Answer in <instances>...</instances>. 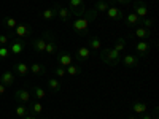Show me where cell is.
Returning <instances> with one entry per match:
<instances>
[{
    "label": "cell",
    "mask_w": 159,
    "mask_h": 119,
    "mask_svg": "<svg viewBox=\"0 0 159 119\" xmlns=\"http://www.w3.org/2000/svg\"><path fill=\"white\" fill-rule=\"evenodd\" d=\"M75 57H76L78 60H81V62L88 60V59L91 57V49H89L88 46H80V48L75 51Z\"/></svg>",
    "instance_id": "obj_13"
},
{
    "label": "cell",
    "mask_w": 159,
    "mask_h": 119,
    "mask_svg": "<svg viewBox=\"0 0 159 119\" xmlns=\"http://www.w3.org/2000/svg\"><path fill=\"white\" fill-rule=\"evenodd\" d=\"M16 114H18L19 117H24L25 114H27V108L21 105V107H18V108H16Z\"/></svg>",
    "instance_id": "obj_35"
},
{
    "label": "cell",
    "mask_w": 159,
    "mask_h": 119,
    "mask_svg": "<svg viewBox=\"0 0 159 119\" xmlns=\"http://www.w3.org/2000/svg\"><path fill=\"white\" fill-rule=\"evenodd\" d=\"M124 22H126L127 27H135V25H139V24H140V18L135 15L134 11H132V13H129V15L124 18Z\"/></svg>",
    "instance_id": "obj_18"
},
{
    "label": "cell",
    "mask_w": 159,
    "mask_h": 119,
    "mask_svg": "<svg viewBox=\"0 0 159 119\" xmlns=\"http://www.w3.org/2000/svg\"><path fill=\"white\" fill-rule=\"evenodd\" d=\"M10 54H11V52H10V48H7V46H0V59H8L10 57Z\"/></svg>",
    "instance_id": "obj_32"
},
{
    "label": "cell",
    "mask_w": 159,
    "mask_h": 119,
    "mask_svg": "<svg viewBox=\"0 0 159 119\" xmlns=\"http://www.w3.org/2000/svg\"><path fill=\"white\" fill-rule=\"evenodd\" d=\"M121 62H124V65L126 67H139V57L135 56V54H126L123 59H121Z\"/></svg>",
    "instance_id": "obj_17"
},
{
    "label": "cell",
    "mask_w": 159,
    "mask_h": 119,
    "mask_svg": "<svg viewBox=\"0 0 159 119\" xmlns=\"http://www.w3.org/2000/svg\"><path fill=\"white\" fill-rule=\"evenodd\" d=\"M13 72L18 73L21 78H24V76H27V75H29V65H27V64H24V62L16 60L15 65H13Z\"/></svg>",
    "instance_id": "obj_12"
},
{
    "label": "cell",
    "mask_w": 159,
    "mask_h": 119,
    "mask_svg": "<svg viewBox=\"0 0 159 119\" xmlns=\"http://www.w3.org/2000/svg\"><path fill=\"white\" fill-rule=\"evenodd\" d=\"M29 72H32L37 76H43L46 73V67H45V65H42V64H32L30 67H29Z\"/></svg>",
    "instance_id": "obj_20"
},
{
    "label": "cell",
    "mask_w": 159,
    "mask_h": 119,
    "mask_svg": "<svg viewBox=\"0 0 159 119\" xmlns=\"http://www.w3.org/2000/svg\"><path fill=\"white\" fill-rule=\"evenodd\" d=\"M134 13H135V15H137L140 19L148 18L150 8H148L147 2H143V0H134Z\"/></svg>",
    "instance_id": "obj_5"
},
{
    "label": "cell",
    "mask_w": 159,
    "mask_h": 119,
    "mask_svg": "<svg viewBox=\"0 0 159 119\" xmlns=\"http://www.w3.org/2000/svg\"><path fill=\"white\" fill-rule=\"evenodd\" d=\"M22 119H37V117H35V114H32V113H30V114H25Z\"/></svg>",
    "instance_id": "obj_39"
},
{
    "label": "cell",
    "mask_w": 159,
    "mask_h": 119,
    "mask_svg": "<svg viewBox=\"0 0 159 119\" xmlns=\"http://www.w3.org/2000/svg\"><path fill=\"white\" fill-rule=\"evenodd\" d=\"M51 30H46L43 32V35L40 38H35L32 42V46H34V52L40 54V52H45V48H46V42H48V37H49Z\"/></svg>",
    "instance_id": "obj_3"
},
{
    "label": "cell",
    "mask_w": 159,
    "mask_h": 119,
    "mask_svg": "<svg viewBox=\"0 0 159 119\" xmlns=\"http://www.w3.org/2000/svg\"><path fill=\"white\" fill-rule=\"evenodd\" d=\"M3 25L10 30H15L18 27V21L15 18H3Z\"/></svg>",
    "instance_id": "obj_25"
},
{
    "label": "cell",
    "mask_w": 159,
    "mask_h": 119,
    "mask_svg": "<svg viewBox=\"0 0 159 119\" xmlns=\"http://www.w3.org/2000/svg\"><path fill=\"white\" fill-rule=\"evenodd\" d=\"M54 8H56V18H59L61 21L69 22V21L73 19V13H72L67 7H62L61 3H56Z\"/></svg>",
    "instance_id": "obj_4"
},
{
    "label": "cell",
    "mask_w": 159,
    "mask_h": 119,
    "mask_svg": "<svg viewBox=\"0 0 159 119\" xmlns=\"http://www.w3.org/2000/svg\"><path fill=\"white\" fill-rule=\"evenodd\" d=\"M135 51H137V57H147L150 54V51H151V43L148 42V40H142V42L137 43L135 46Z\"/></svg>",
    "instance_id": "obj_7"
},
{
    "label": "cell",
    "mask_w": 159,
    "mask_h": 119,
    "mask_svg": "<svg viewBox=\"0 0 159 119\" xmlns=\"http://www.w3.org/2000/svg\"><path fill=\"white\" fill-rule=\"evenodd\" d=\"M8 43H10V35L2 33V35H0V46H7Z\"/></svg>",
    "instance_id": "obj_34"
},
{
    "label": "cell",
    "mask_w": 159,
    "mask_h": 119,
    "mask_svg": "<svg viewBox=\"0 0 159 119\" xmlns=\"http://www.w3.org/2000/svg\"><path fill=\"white\" fill-rule=\"evenodd\" d=\"M57 51H59V46H57V43H56L54 35H52V32H51V33H49V37H48V42H46L45 52H46L48 56H52V54H56Z\"/></svg>",
    "instance_id": "obj_9"
},
{
    "label": "cell",
    "mask_w": 159,
    "mask_h": 119,
    "mask_svg": "<svg viewBox=\"0 0 159 119\" xmlns=\"http://www.w3.org/2000/svg\"><path fill=\"white\" fill-rule=\"evenodd\" d=\"M108 7H110V3L107 2V0H99V2H96V5H94V8H96L99 13H100V11H107Z\"/></svg>",
    "instance_id": "obj_28"
},
{
    "label": "cell",
    "mask_w": 159,
    "mask_h": 119,
    "mask_svg": "<svg viewBox=\"0 0 159 119\" xmlns=\"http://www.w3.org/2000/svg\"><path fill=\"white\" fill-rule=\"evenodd\" d=\"M24 48H25V43L22 42L21 38H15V40H11V42H10V52H11V54H15V56L22 54Z\"/></svg>",
    "instance_id": "obj_8"
},
{
    "label": "cell",
    "mask_w": 159,
    "mask_h": 119,
    "mask_svg": "<svg viewBox=\"0 0 159 119\" xmlns=\"http://www.w3.org/2000/svg\"><path fill=\"white\" fill-rule=\"evenodd\" d=\"M15 35L16 38H27L32 35V27L25 24H18V27L15 29Z\"/></svg>",
    "instance_id": "obj_10"
},
{
    "label": "cell",
    "mask_w": 159,
    "mask_h": 119,
    "mask_svg": "<svg viewBox=\"0 0 159 119\" xmlns=\"http://www.w3.org/2000/svg\"><path fill=\"white\" fill-rule=\"evenodd\" d=\"M134 35H135L137 38H142V40H148L150 35H151V32H150L148 29H145V27H137V30H135Z\"/></svg>",
    "instance_id": "obj_24"
},
{
    "label": "cell",
    "mask_w": 159,
    "mask_h": 119,
    "mask_svg": "<svg viewBox=\"0 0 159 119\" xmlns=\"http://www.w3.org/2000/svg\"><path fill=\"white\" fill-rule=\"evenodd\" d=\"M5 92H7V86H3L0 83V95H5Z\"/></svg>",
    "instance_id": "obj_38"
},
{
    "label": "cell",
    "mask_w": 159,
    "mask_h": 119,
    "mask_svg": "<svg viewBox=\"0 0 159 119\" xmlns=\"http://www.w3.org/2000/svg\"><path fill=\"white\" fill-rule=\"evenodd\" d=\"M123 56L121 52L115 51L113 48H105V49H100V60L108 65V67H115V65H118L119 62H121Z\"/></svg>",
    "instance_id": "obj_1"
},
{
    "label": "cell",
    "mask_w": 159,
    "mask_h": 119,
    "mask_svg": "<svg viewBox=\"0 0 159 119\" xmlns=\"http://www.w3.org/2000/svg\"><path fill=\"white\" fill-rule=\"evenodd\" d=\"M72 62H73V56L69 51H64V49L57 51V65L59 67L65 68V67H69V65H72Z\"/></svg>",
    "instance_id": "obj_6"
},
{
    "label": "cell",
    "mask_w": 159,
    "mask_h": 119,
    "mask_svg": "<svg viewBox=\"0 0 159 119\" xmlns=\"http://www.w3.org/2000/svg\"><path fill=\"white\" fill-rule=\"evenodd\" d=\"M140 119H153V116H151V113H150V111H147V113L140 114Z\"/></svg>",
    "instance_id": "obj_36"
},
{
    "label": "cell",
    "mask_w": 159,
    "mask_h": 119,
    "mask_svg": "<svg viewBox=\"0 0 159 119\" xmlns=\"http://www.w3.org/2000/svg\"><path fill=\"white\" fill-rule=\"evenodd\" d=\"M129 119H137L135 116H129Z\"/></svg>",
    "instance_id": "obj_41"
},
{
    "label": "cell",
    "mask_w": 159,
    "mask_h": 119,
    "mask_svg": "<svg viewBox=\"0 0 159 119\" xmlns=\"http://www.w3.org/2000/svg\"><path fill=\"white\" fill-rule=\"evenodd\" d=\"M89 19L88 18H76V21L72 24L73 25V30L80 35V37H89V30H88V27H89Z\"/></svg>",
    "instance_id": "obj_2"
},
{
    "label": "cell",
    "mask_w": 159,
    "mask_h": 119,
    "mask_svg": "<svg viewBox=\"0 0 159 119\" xmlns=\"http://www.w3.org/2000/svg\"><path fill=\"white\" fill-rule=\"evenodd\" d=\"M153 119H159V110H157V107H154V110H153Z\"/></svg>",
    "instance_id": "obj_37"
},
{
    "label": "cell",
    "mask_w": 159,
    "mask_h": 119,
    "mask_svg": "<svg viewBox=\"0 0 159 119\" xmlns=\"http://www.w3.org/2000/svg\"><path fill=\"white\" fill-rule=\"evenodd\" d=\"M42 18L46 19V21H51V19H54L56 18V8L52 7V8H46L42 11Z\"/></svg>",
    "instance_id": "obj_23"
},
{
    "label": "cell",
    "mask_w": 159,
    "mask_h": 119,
    "mask_svg": "<svg viewBox=\"0 0 159 119\" xmlns=\"http://www.w3.org/2000/svg\"><path fill=\"white\" fill-rule=\"evenodd\" d=\"M140 24H142V27L150 30L153 27V24H154V19L153 18H143V19H140Z\"/></svg>",
    "instance_id": "obj_31"
},
{
    "label": "cell",
    "mask_w": 159,
    "mask_h": 119,
    "mask_svg": "<svg viewBox=\"0 0 159 119\" xmlns=\"http://www.w3.org/2000/svg\"><path fill=\"white\" fill-rule=\"evenodd\" d=\"M67 8H69L72 13L81 10V8H84V0H69V7H67Z\"/></svg>",
    "instance_id": "obj_22"
},
{
    "label": "cell",
    "mask_w": 159,
    "mask_h": 119,
    "mask_svg": "<svg viewBox=\"0 0 159 119\" xmlns=\"http://www.w3.org/2000/svg\"><path fill=\"white\" fill-rule=\"evenodd\" d=\"M42 111H43V105L40 103V100H37V102H34L30 105V113L32 114H40Z\"/></svg>",
    "instance_id": "obj_27"
},
{
    "label": "cell",
    "mask_w": 159,
    "mask_h": 119,
    "mask_svg": "<svg viewBox=\"0 0 159 119\" xmlns=\"http://www.w3.org/2000/svg\"><path fill=\"white\" fill-rule=\"evenodd\" d=\"M65 68H67V70H65V72H67L69 75H72V76H76V75H80V73H81L83 70H81V67H78V65H69V67H65Z\"/></svg>",
    "instance_id": "obj_29"
},
{
    "label": "cell",
    "mask_w": 159,
    "mask_h": 119,
    "mask_svg": "<svg viewBox=\"0 0 159 119\" xmlns=\"http://www.w3.org/2000/svg\"><path fill=\"white\" fill-rule=\"evenodd\" d=\"M32 92H34V95H35V99H37V100H42V99H45V97H46V90H45L43 87H40V86H35Z\"/></svg>",
    "instance_id": "obj_26"
},
{
    "label": "cell",
    "mask_w": 159,
    "mask_h": 119,
    "mask_svg": "<svg viewBox=\"0 0 159 119\" xmlns=\"http://www.w3.org/2000/svg\"><path fill=\"white\" fill-rule=\"evenodd\" d=\"M0 83H2L3 86H13L15 84V73L13 72H3L2 75H0Z\"/></svg>",
    "instance_id": "obj_15"
},
{
    "label": "cell",
    "mask_w": 159,
    "mask_h": 119,
    "mask_svg": "<svg viewBox=\"0 0 159 119\" xmlns=\"http://www.w3.org/2000/svg\"><path fill=\"white\" fill-rule=\"evenodd\" d=\"M15 99L22 102V103H27L32 97H30V92L27 89H16L15 90Z\"/></svg>",
    "instance_id": "obj_14"
},
{
    "label": "cell",
    "mask_w": 159,
    "mask_h": 119,
    "mask_svg": "<svg viewBox=\"0 0 159 119\" xmlns=\"http://www.w3.org/2000/svg\"><path fill=\"white\" fill-rule=\"evenodd\" d=\"M88 48H89V49H96V51L102 49L100 40H99L96 35H89V37H88Z\"/></svg>",
    "instance_id": "obj_19"
},
{
    "label": "cell",
    "mask_w": 159,
    "mask_h": 119,
    "mask_svg": "<svg viewBox=\"0 0 159 119\" xmlns=\"http://www.w3.org/2000/svg\"><path fill=\"white\" fill-rule=\"evenodd\" d=\"M108 15L110 19H115V21H123L124 19V13L121 8H118V7H108V10L105 11Z\"/></svg>",
    "instance_id": "obj_11"
},
{
    "label": "cell",
    "mask_w": 159,
    "mask_h": 119,
    "mask_svg": "<svg viewBox=\"0 0 159 119\" xmlns=\"http://www.w3.org/2000/svg\"><path fill=\"white\" fill-rule=\"evenodd\" d=\"M48 87H49V90H52V92H61L62 84H61V81H59L57 78H49V79H48Z\"/></svg>",
    "instance_id": "obj_21"
},
{
    "label": "cell",
    "mask_w": 159,
    "mask_h": 119,
    "mask_svg": "<svg viewBox=\"0 0 159 119\" xmlns=\"http://www.w3.org/2000/svg\"><path fill=\"white\" fill-rule=\"evenodd\" d=\"M124 48H126V38H118L116 40V43H115V46H113V49L115 51H118V52H121V51H124Z\"/></svg>",
    "instance_id": "obj_30"
},
{
    "label": "cell",
    "mask_w": 159,
    "mask_h": 119,
    "mask_svg": "<svg viewBox=\"0 0 159 119\" xmlns=\"http://www.w3.org/2000/svg\"><path fill=\"white\" fill-rule=\"evenodd\" d=\"M115 2H119V3H130L132 0H115Z\"/></svg>",
    "instance_id": "obj_40"
},
{
    "label": "cell",
    "mask_w": 159,
    "mask_h": 119,
    "mask_svg": "<svg viewBox=\"0 0 159 119\" xmlns=\"http://www.w3.org/2000/svg\"><path fill=\"white\" fill-rule=\"evenodd\" d=\"M132 111L140 116V114H143V113L148 111V105L145 103V102H142V100H137V102L132 103Z\"/></svg>",
    "instance_id": "obj_16"
},
{
    "label": "cell",
    "mask_w": 159,
    "mask_h": 119,
    "mask_svg": "<svg viewBox=\"0 0 159 119\" xmlns=\"http://www.w3.org/2000/svg\"><path fill=\"white\" fill-rule=\"evenodd\" d=\"M52 73L56 75V78H64L65 75H67V72H65V68H64V67H59V65H57V67H56L54 70H52Z\"/></svg>",
    "instance_id": "obj_33"
}]
</instances>
